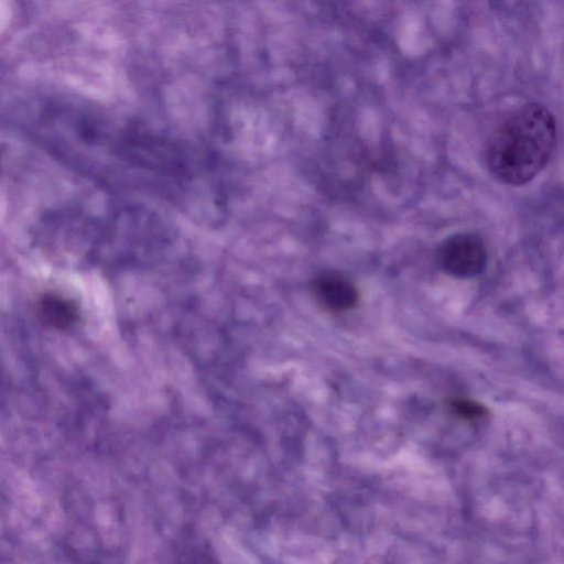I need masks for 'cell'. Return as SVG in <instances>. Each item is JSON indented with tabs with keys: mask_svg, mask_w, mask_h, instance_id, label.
I'll list each match as a JSON object with an SVG mask.
<instances>
[{
	"mask_svg": "<svg viewBox=\"0 0 564 564\" xmlns=\"http://www.w3.org/2000/svg\"><path fill=\"white\" fill-rule=\"evenodd\" d=\"M556 138L553 113L542 104L528 102L490 134L485 150L487 169L498 182L522 186L547 166Z\"/></svg>",
	"mask_w": 564,
	"mask_h": 564,
	"instance_id": "obj_1",
	"label": "cell"
},
{
	"mask_svg": "<svg viewBox=\"0 0 564 564\" xmlns=\"http://www.w3.org/2000/svg\"><path fill=\"white\" fill-rule=\"evenodd\" d=\"M438 260L448 274L456 278H471L484 271L487 249L477 235L457 232L442 242Z\"/></svg>",
	"mask_w": 564,
	"mask_h": 564,
	"instance_id": "obj_2",
	"label": "cell"
},
{
	"mask_svg": "<svg viewBox=\"0 0 564 564\" xmlns=\"http://www.w3.org/2000/svg\"><path fill=\"white\" fill-rule=\"evenodd\" d=\"M317 300L329 311L346 312L357 306L359 292L352 280L337 270L318 273L312 281Z\"/></svg>",
	"mask_w": 564,
	"mask_h": 564,
	"instance_id": "obj_3",
	"label": "cell"
},
{
	"mask_svg": "<svg viewBox=\"0 0 564 564\" xmlns=\"http://www.w3.org/2000/svg\"><path fill=\"white\" fill-rule=\"evenodd\" d=\"M37 315L43 323L64 329L75 323L77 307L69 299L48 292L44 293L37 302Z\"/></svg>",
	"mask_w": 564,
	"mask_h": 564,
	"instance_id": "obj_4",
	"label": "cell"
},
{
	"mask_svg": "<svg viewBox=\"0 0 564 564\" xmlns=\"http://www.w3.org/2000/svg\"><path fill=\"white\" fill-rule=\"evenodd\" d=\"M447 409L459 420L476 422L487 416L486 406L475 400L453 398L447 401Z\"/></svg>",
	"mask_w": 564,
	"mask_h": 564,
	"instance_id": "obj_5",
	"label": "cell"
}]
</instances>
